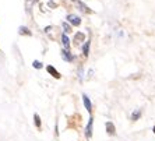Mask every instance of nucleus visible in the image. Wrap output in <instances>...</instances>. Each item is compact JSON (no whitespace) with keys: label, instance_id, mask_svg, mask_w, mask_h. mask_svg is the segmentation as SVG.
Returning <instances> with one entry per match:
<instances>
[{"label":"nucleus","instance_id":"nucleus-5","mask_svg":"<svg viewBox=\"0 0 155 141\" xmlns=\"http://www.w3.org/2000/svg\"><path fill=\"white\" fill-rule=\"evenodd\" d=\"M83 102H84V106H85V109L88 110V113L92 112V103H91L90 98H88V95H87V94H83Z\"/></svg>","mask_w":155,"mask_h":141},{"label":"nucleus","instance_id":"nucleus-13","mask_svg":"<svg viewBox=\"0 0 155 141\" xmlns=\"http://www.w3.org/2000/svg\"><path fill=\"white\" fill-rule=\"evenodd\" d=\"M61 27H63V29H64V34H69L71 32V25H70L69 22H61Z\"/></svg>","mask_w":155,"mask_h":141},{"label":"nucleus","instance_id":"nucleus-10","mask_svg":"<svg viewBox=\"0 0 155 141\" xmlns=\"http://www.w3.org/2000/svg\"><path fill=\"white\" fill-rule=\"evenodd\" d=\"M18 34H20V35H27V36L32 35V32L29 31L28 27H20V28H18Z\"/></svg>","mask_w":155,"mask_h":141},{"label":"nucleus","instance_id":"nucleus-6","mask_svg":"<svg viewBox=\"0 0 155 141\" xmlns=\"http://www.w3.org/2000/svg\"><path fill=\"white\" fill-rule=\"evenodd\" d=\"M73 2H74V3H76L77 6H78L80 10H81V11H84V13H92V10H91V8L88 7L87 4H84L83 2H81V0H73Z\"/></svg>","mask_w":155,"mask_h":141},{"label":"nucleus","instance_id":"nucleus-1","mask_svg":"<svg viewBox=\"0 0 155 141\" xmlns=\"http://www.w3.org/2000/svg\"><path fill=\"white\" fill-rule=\"evenodd\" d=\"M92 127H94V117L90 116V120H88V124L85 127V137L91 138L92 137Z\"/></svg>","mask_w":155,"mask_h":141},{"label":"nucleus","instance_id":"nucleus-2","mask_svg":"<svg viewBox=\"0 0 155 141\" xmlns=\"http://www.w3.org/2000/svg\"><path fill=\"white\" fill-rule=\"evenodd\" d=\"M67 21L70 22V25H74V27H78L81 24V18L76 14H69L67 15Z\"/></svg>","mask_w":155,"mask_h":141},{"label":"nucleus","instance_id":"nucleus-16","mask_svg":"<svg viewBox=\"0 0 155 141\" xmlns=\"http://www.w3.org/2000/svg\"><path fill=\"white\" fill-rule=\"evenodd\" d=\"M152 130H154V134H155V126H154V129H152Z\"/></svg>","mask_w":155,"mask_h":141},{"label":"nucleus","instance_id":"nucleus-12","mask_svg":"<svg viewBox=\"0 0 155 141\" xmlns=\"http://www.w3.org/2000/svg\"><path fill=\"white\" fill-rule=\"evenodd\" d=\"M34 123L38 129H41V116L38 113H34Z\"/></svg>","mask_w":155,"mask_h":141},{"label":"nucleus","instance_id":"nucleus-15","mask_svg":"<svg viewBox=\"0 0 155 141\" xmlns=\"http://www.w3.org/2000/svg\"><path fill=\"white\" fill-rule=\"evenodd\" d=\"M32 66H34V67H35V69H38V70H39V69H42V67H43V66H42V63H41L39 60H34V62H32Z\"/></svg>","mask_w":155,"mask_h":141},{"label":"nucleus","instance_id":"nucleus-3","mask_svg":"<svg viewBox=\"0 0 155 141\" xmlns=\"http://www.w3.org/2000/svg\"><path fill=\"white\" fill-rule=\"evenodd\" d=\"M60 53H61V57H63V60H64V62H69L70 63V62H73V60L76 59V56H74V54H71V52L67 51V49H63Z\"/></svg>","mask_w":155,"mask_h":141},{"label":"nucleus","instance_id":"nucleus-7","mask_svg":"<svg viewBox=\"0 0 155 141\" xmlns=\"http://www.w3.org/2000/svg\"><path fill=\"white\" fill-rule=\"evenodd\" d=\"M46 71L49 73V74H51L52 77H54V78H58V80L61 77V76H60V73H59L58 70L54 69L53 66H46Z\"/></svg>","mask_w":155,"mask_h":141},{"label":"nucleus","instance_id":"nucleus-9","mask_svg":"<svg viewBox=\"0 0 155 141\" xmlns=\"http://www.w3.org/2000/svg\"><path fill=\"white\" fill-rule=\"evenodd\" d=\"M61 44H63L64 49H67V51L70 49V39H69V36H67V34H63V35H61Z\"/></svg>","mask_w":155,"mask_h":141},{"label":"nucleus","instance_id":"nucleus-14","mask_svg":"<svg viewBox=\"0 0 155 141\" xmlns=\"http://www.w3.org/2000/svg\"><path fill=\"white\" fill-rule=\"evenodd\" d=\"M141 117V110H136V112H133V115H131V120H138Z\"/></svg>","mask_w":155,"mask_h":141},{"label":"nucleus","instance_id":"nucleus-4","mask_svg":"<svg viewBox=\"0 0 155 141\" xmlns=\"http://www.w3.org/2000/svg\"><path fill=\"white\" fill-rule=\"evenodd\" d=\"M105 129H106V133H108L109 136H115L116 134V127L112 122H106V123H105Z\"/></svg>","mask_w":155,"mask_h":141},{"label":"nucleus","instance_id":"nucleus-11","mask_svg":"<svg viewBox=\"0 0 155 141\" xmlns=\"http://www.w3.org/2000/svg\"><path fill=\"white\" fill-rule=\"evenodd\" d=\"M90 45H91L90 41H85V42H84V46H83V54L85 56V57H88V54H90Z\"/></svg>","mask_w":155,"mask_h":141},{"label":"nucleus","instance_id":"nucleus-8","mask_svg":"<svg viewBox=\"0 0 155 141\" xmlns=\"http://www.w3.org/2000/svg\"><path fill=\"white\" fill-rule=\"evenodd\" d=\"M74 42H76L77 45L81 44V42H85V34H83V32H77L76 35H74Z\"/></svg>","mask_w":155,"mask_h":141}]
</instances>
